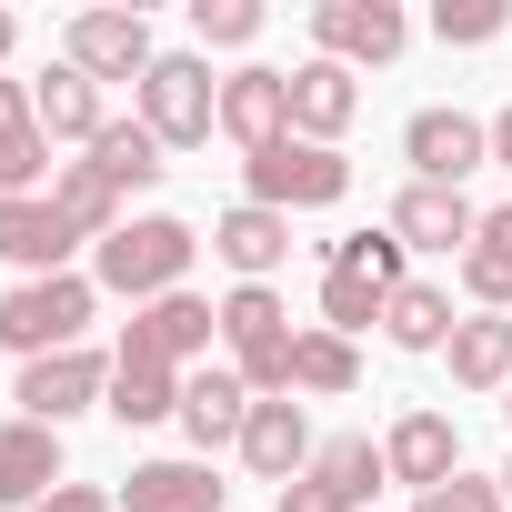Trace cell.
<instances>
[{
	"instance_id": "1",
	"label": "cell",
	"mask_w": 512,
	"mask_h": 512,
	"mask_svg": "<svg viewBox=\"0 0 512 512\" xmlns=\"http://www.w3.org/2000/svg\"><path fill=\"white\" fill-rule=\"evenodd\" d=\"M191 251H201V231L191 221H171V211H141V221H121L111 241H101V292H121L131 312L141 302H161V292H181V272H191Z\"/></svg>"
},
{
	"instance_id": "2",
	"label": "cell",
	"mask_w": 512,
	"mask_h": 512,
	"mask_svg": "<svg viewBox=\"0 0 512 512\" xmlns=\"http://www.w3.org/2000/svg\"><path fill=\"white\" fill-rule=\"evenodd\" d=\"M292 312H282V292L272 282H241L231 302H221V352H231V372L251 382V402H282L292 392Z\"/></svg>"
},
{
	"instance_id": "3",
	"label": "cell",
	"mask_w": 512,
	"mask_h": 512,
	"mask_svg": "<svg viewBox=\"0 0 512 512\" xmlns=\"http://www.w3.org/2000/svg\"><path fill=\"white\" fill-rule=\"evenodd\" d=\"M91 302H101L91 272H41V282H21V292H0V342H11L21 362H41V352H81Z\"/></svg>"
},
{
	"instance_id": "4",
	"label": "cell",
	"mask_w": 512,
	"mask_h": 512,
	"mask_svg": "<svg viewBox=\"0 0 512 512\" xmlns=\"http://www.w3.org/2000/svg\"><path fill=\"white\" fill-rule=\"evenodd\" d=\"M141 131H151L161 151H191V141H211V131H221L211 61H191V51H161V61H151V81H141Z\"/></svg>"
},
{
	"instance_id": "5",
	"label": "cell",
	"mask_w": 512,
	"mask_h": 512,
	"mask_svg": "<svg viewBox=\"0 0 512 512\" xmlns=\"http://www.w3.org/2000/svg\"><path fill=\"white\" fill-rule=\"evenodd\" d=\"M241 181H251L262 211H322V201L352 191V161H342L332 141H272V151L241 161Z\"/></svg>"
},
{
	"instance_id": "6",
	"label": "cell",
	"mask_w": 512,
	"mask_h": 512,
	"mask_svg": "<svg viewBox=\"0 0 512 512\" xmlns=\"http://www.w3.org/2000/svg\"><path fill=\"white\" fill-rule=\"evenodd\" d=\"M402 161H412V181H442V191H462V181L492 161V121H472V111L432 101V111H412V121H402Z\"/></svg>"
},
{
	"instance_id": "7",
	"label": "cell",
	"mask_w": 512,
	"mask_h": 512,
	"mask_svg": "<svg viewBox=\"0 0 512 512\" xmlns=\"http://www.w3.org/2000/svg\"><path fill=\"white\" fill-rule=\"evenodd\" d=\"M61 61H71V71H91V81H131V91H141L161 51H151V21H141V11H71Z\"/></svg>"
},
{
	"instance_id": "8",
	"label": "cell",
	"mask_w": 512,
	"mask_h": 512,
	"mask_svg": "<svg viewBox=\"0 0 512 512\" xmlns=\"http://www.w3.org/2000/svg\"><path fill=\"white\" fill-rule=\"evenodd\" d=\"M21 422H71V412H91V402H111V362L81 342V352H41V362H21Z\"/></svg>"
},
{
	"instance_id": "9",
	"label": "cell",
	"mask_w": 512,
	"mask_h": 512,
	"mask_svg": "<svg viewBox=\"0 0 512 512\" xmlns=\"http://www.w3.org/2000/svg\"><path fill=\"white\" fill-rule=\"evenodd\" d=\"M211 332H221V302H201V292H161V302H141L131 322H121V352H151V362H201L211 352Z\"/></svg>"
},
{
	"instance_id": "10",
	"label": "cell",
	"mask_w": 512,
	"mask_h": 512,
	"mask_svg": "<svg viewBox=\"0 0 512 512\" xmlns=\"http://www.w3.org/2000/svg\"><path fill=\"white\" fill-rule=\"evenodd\" d=\"M312 41H322V61L362 71V61H392V51L412 41V21L392 11V0H322V11H312Z\"/></svg>"
},
{
	"instance_id": "11",
	"label": "cell",
	"mask_w": 512,
	"mask_h": 512,
	"mask_svg": "<svg viewBox=\"0 0 512 512\" xmlns=\"http://www.w3.org/2000/svg\"><path fill=\"white\" fill-rule=\"evenodd\" d=\"M221 131L241 141V161L292 141V71H231L221 81Z\"/></svg>"
},
{
	"instance_id": "12",
	"label": "cell",
	"mask_w": 512,
	"mask_h": 512,
	"mask_svg": "<svg viewBox=\"0 0 512 512\" xmlns=\"http://www.w3.org/2000/svg\"><path fill=\"white\" fill-rule=\"evenodd\" d=\"M382 462H392V482H412V502H422V492H442V482L462 472V432H452L442 412H402V422L382 432Z\"/></svg>"
},
{
	"instance_id": "13",
	"label": "cell",
	"mask_w": 512,
	"mask_h": 512,
	"mask_svg": "<svg viewBox=\"0 0 512 512\" xmlns=\"http://www.w3.org/2000/svg\"><path fill=\"white\" fill-rule=\"evenodd\" d=\"M312 422H302V402L282 392V402H251V422H241V462L262 472V482H302L312 472Z\"/></svg>"
},
{
	"instance_id": "14",
	"label": "cell",
	"mask_w": 512,
	"mask_h": 512,
	"mask_svg": "<svg viewBox=\"0 0 512 512\" xmlns=\"http://www.w3.org/2000/svg\"><path fill=\"white\" fill-rule=\"evenodd\" d=\"M211 251L241 272V282H272L282 262H292V211H262V201H231L221 221H211Z\"/></svg>"
},
{
	"instance_id": "15",
	"label": "cell",
	"mask_w": 512,
	"mask_h": 512,
	"mask_svg": "<svg viewBox=\"0 0 512 512\" xmlns=\"http://www.w3.org/2000/svg\"><path fill=\"white\" fill-rule=\"evenodd\" d=\"M241 422H251V382L241 372H221V362H201L191 382H181V432H191V452H241Z\"/></svg>"
},
{
	"instance_id": "16",
	"label": "cell",
	"mask_w": 512,
	"mask_h": 512,
	"mask_svg": "<svg viewBox=\"0 0 512 512\" xmlns=\"http://www.w3.org/2000/svg\"><path fill=\"white\" fill-rule=\"evenodd\" d=\"M51 492H61V432L51 422H0V502L41 512Z\"/></svg>"
},
{
	"instance_id": "17",
	"label": "cell",
	"mask_w": 512,
	"mask_h": 512,
	"mask_svg": "<svg viewBox=\"0 0 512 512\" xmlns=\"http://www.w3.org/2000/svg\"><path fill=\"white\" fill-rule=\"evenodd\" d=\"M71 251H81V241H71V221L51 211V191L0 201V262H21V272L41 282V272H71Z\"/></svg>"
},
{
	"instance_id": "18",
	"label": "cell",
	"mask_w": 512,
	"mask_h": 512,
	"mask_svg": "<svg viewBox=\"0 0 512 512\" xmlns=\"http://www.w3.org/2000/svg\"><path fill=\"white\" fill-rule=\"evenodd\" d=\"M352 111H362V81L342 71V61H302L292 71V141H342L352 131Z\"/></svg>"
},
{
	"instance_id": "19",
	"label": "cell",
	"mask_w": 512,
	"mask_h": 512,
	"mask_svg": "<svg viewBox=\"0 0 512 512\" xmlns=\"http://www.w3.org/2000/svg\"><path fill=\"white\" fill-rule=\"evenodd\" d=\"M31 121H41L51 141H101V131H111L101 81H91V71H71V61H51V71L31 81Z\"/></svg>"
},
{
	"instance_id": "20",
	"label": "cell",
	"mask_w": 512,
	"mask_h": 512,
	"mask_svg": "<svg viewBox=\"0 0 512 512\" xmlns=\"http://www.w3.org/2000/svg\"><path fill=\"white\" fill-rule=\"evenodd\" d=\"M392 231H402L412 251H472V231H482V211H472L462 191H442V181H412V191L392 201Z\"/></svg>"
},
{
	"instance_id": "21",
	"label": "cell",
	"mask_w": 512,
	"mask_h": 512,
	"mask_svg": "<svg viewBox=\"0 0 512 512\" xmlns=\"http://www.w3.org/2000/svg\"><path fill=\"white\" fill-rule=\"evenodd\" d=\"M111 422H181V372L171 362H151V352H111V402H101Z\"/></svg>"
},
{
	"instance_id": "22",
	"label": "cell",
	"mask_w": 512,
	"mask_h": 512,
	"mask_svg": "<svg viewBox=\"0 0 512 512\" xmlns=\"http://www.w3.org/2000/svg\"><path fill=\"white\" fill-rule=\"evenodd\" d=\"M121 512H221V482H211V462H141L131 482H121Z\"/></svg>"
},
{
	"instance_id": "23",
	"label": "cell",
	"mask_w": 512,
	"mask_h": 512,
	"mask_svg": "<svg viewBox=\"0 0 512 512\" xmlns=\"http://www.w3.org/2000/svg\"><path fill=\"white\" fill-rule=\"evenodd\" d=\"M312 482H322L342 512H362V502L392 482V462H382V442H372V432H332V442L312 452Z\"/></svg>"
},
{
	"instance_id": "24",
	"label": "cell",
	"mask_w": 512,
	"mask_h": 512,
	"mask_svg": "<svg viewBox=\"0 0 512 512\" xmlns=\"http://www.w3.org/2000/svg\"><path fill=\"white\" fill-rule=\"evenodd\" d=\"M452 382L462 392H512V322L502 312H472V322H452Z\"/></svg>"
},
{
	"instance_id": "25",
	"label": "cell",
	"mask_w": 512,
	"mask_h": 512,
	"mask_svg": "<svg viewBox=\"0 0 512 512\" xmlns=\"http://www.w3.org/2000/svg\"><path fill=\"white\" fill-rule=\"evenodd\" d=\"M51 211H61V221H71V241H91V251H101V241L131 221V211H121V191H111L91 161H71V171L51 181Z\"/></svg>"
},
{
	"instance_id": "26",
	"label": "cell",
	"mask_w": 512,
	"mask_h": 512,
	"mask_svg": "<svg viewBox=\"0 0 512 512\" xmlns=\"http://www.w3.org/2000/svg\"><path fill=\"white\" fill-rule=\"evenodd\" d=\"M462 292L482 312H512V211H482V231L462 251Z\"/></svg>"
},
{
	"instance_id": "27",
	"label": "cell",
	"mask_w": 512,
	"mask_h": 512,
	"mask_svg": "<svg viewBox=\"0 0 512 512\" xmlns=\"http://www.w3.org/2000/svg\"><path fill=\"white\" fill-rule=\"evenodd\" d=\"M382 332H392L402 352H442V342H452V292H442V282H402V292L382 302Z\"/></svg>"
},
{
	"instance_id": "28",
	"label": "cell",
	"mask_w": 512,
	"mask_h": 512,
	"mask_svg": "<svg viewBox=\"0 0 512 512\" xmlns=\"http://www.w3.org/2000/svg\"><path fill=\"white\" fill-rule=\"evenodd\" d=\"M322 272H352V282H372V292H402V231L382 221V231H342V241H322Z\"/></svg>"
},
{
	"instance_id": "29",
	"label": "cell",
	"mask_w": 512,
	"mask_h": 512,
	"mask_svg": "<svg viewBox=\"0 0 512 512\" xmlns=\"http://www.w3.org/2000/svg\"><path fill=\"white\" fill-rule=\"evenodd\" d=\"M91 171H101L111 191H151V181H161V141H151L141 121H111V131L91 141Z\"/></svg>"
},
{
	"instance_id": "30",
	"label": "cell",
	"mask_w": 512,
	"mask_h": 512,
	"mask_svg": "<svg viewBox=\"0 0 512 512\" xmlns=\"http://www.w3.org/2000/svg\"><path fill=\"white\" fill-rule=\"evenodd\" d=\"M362 382V352L342 332H302L292 342V392H352Z\"/></svg>"
},
{
	"instance_id": "31",
	"label": "cell",
	"mask_w": 512,
	"mask_h": 512,
	"mask_svg": "<svg viewBox=\"0 0 512 512\" xmlns=\"http://www.w3.org/2000/svg\"><path fill=\"white\" fill-rule=\"evenodd\" d=\"M41 171H51V131L41 121H11V131H0V201H31Z\"/></svg>"
},
{
	"instance_id": "32",
	"label": "cell",
	"mask_w": 512,
	"mask_h": 512,
	"mask_svg": "<svg viewBox=\"0 0 512 512\" xmlns=\"http://www.w3.org/2000/svg\"><path fill=\"white\" fill-rule=\"evenodd\" d=\"M382 302H392V292H372V282H352V272H322V332H342V342H352V332H372V322H382Z\"/></svg>"
},
{
	"instance_id": "33",
	"label": "cell",
	"mask_w": 512,
	"mask_h": 512,
	"mask_svg": "<svg viewBox=\"0 0 512 512\" xmlns=\"http://www.w3.org/2000/svg\"><path fill=\"white\" fill-rule=\"evenodd\" d=\"M191 31L201 51H241V41H262V0H191Z\"/></svg>"
},
{
	"instance_id": "34",
	"label": "cell",
	"mask_w": 512,
	"mask_h": 512,
	"mask_svg": "<svg viewBox=\"0 0 512 512\" xmlns=\"http://www.w3.org/2000/svg\"><path fill=\"white\" fill-rule=\"evenodd\" d=\"M502 0H442V11H432V31L452 41V51H482V41H502Z\"/></svg>"
},
{
	"instance_id": "35",
	"label": "cell",
	"mask_w": 512,
	"mask_h": 512,
	"mask_svg": "<svg viewBox=\"0 0 512 512\" xmlns=\"http://www.w3.org/2000/svg\"><path fill=\"white\" fill-rule=\"evenodd\" d=\"M412 512H512V502H502V482H482V472H452V482H442V492H422Z\"/></svg>"
},
{
	"instance_id": "36",
	"label": "cell",
	"mask_w": 512,
	"mask_h": 512,
	"mask_svg": "<svg viewBox=\"0 0 512 512\" xmlns=\"http://www.w3.org/2000/svg\"><path fill=\"white\" fill-rule=\"evenodd\" d=\"M41 512H111V492H101V482H61Z\"/></svg>"
},
{
	"instance_id": "37",
	"label": "cell",
	"mask_w": 512,
	"mask_h": 512,
	"mask_svg": "<svg viewBox=\"0 0 512 512\" xmlns=\"http://www.w3.org/2000/svg\"><path fill=\"white\" fill-rule=\"evenodd\" d=\"M282 512H342V502H332V492L302 472V482H282Z\"/></svg>"
},
{
	"instance_id": "38",
	"label": "cell",
	"mask_w": 512,
	"mask_h": 512,
	"mask_svg": "<svg viewBox=\"0 0 512 512\" xmlns=\"http://www.w3.org/2000/svg\"><path fill=\"white\" fill-rule=\"evenodd\" d=\"M11 121H31V81H0V131Z\"/></svg>"
},
{
	"instance_id": "39",
	"label": "cell",
	"mask_w": 512,
	"mask_h": 512,
	"mask_svg": "<svg viewBox=\"0 0 512 512\" xmlns=\"http://www.w3.org/2000/svg\"><path fill=\"white\" fill-rule=\"evenodd\" d=\"M492 161H502V171H512V101H502V111H492Z\"/></svg>"
},
{
	"instance_id": "40",
	"label": "cell",
	"mask_w": 512,
	"mask_h": 512,
	"mask_svg": "<svg viewBox=\"0 0 512 512\" xmlns=\"http://www.w3.org/2000/svg\"><path fill=\"white\" fill-rule=\"evenodd\" d=\"M11 41H21V21H11V11H0V61H11Z\"/></svg>"
},
{
	"instance_id": "41",
	"label": "cell",
	"mask_w": 512,
	"mask_h": 512,
	"mask_svg": "<svg viewBox=\"0 0 512 512\" xmlns=\"http://www.w3.org/2000/svg\"><path fill=\"white\" fill-rule=\"evenodd\" d=\"M502 502H512V462H502Z\"/></svg>"
},
{
	"instance_id": "42",
	"label": "cell",
	"mask_w": 512,
	"mask_h": 512,
	"mask_svg": "<svg viewBox=\"0 0 512 512\" xmlns=\"http://www.w3.org/2000/svg\"><path fill=\"white\" fill-rule=\"evenodd\" d=\"M502 412H512V392H502Z\"/></svg>"
}]
</instances>
